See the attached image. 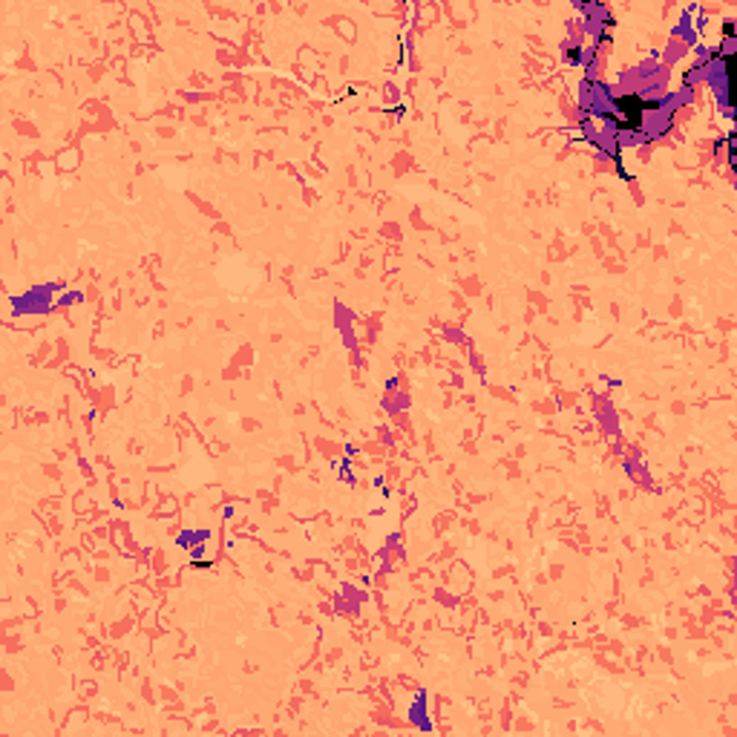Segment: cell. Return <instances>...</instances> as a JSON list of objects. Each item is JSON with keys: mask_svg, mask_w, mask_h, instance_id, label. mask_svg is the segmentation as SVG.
Returning a JSON list of instances; mask_svg holds the SVG:
<instances>
[{"mask_svg": "<svg viewBox=\"0 0 737 737\" xmlns=\"http://www.w3.org/2000/svg\"><path fill=\"white\" fill-rule=\"evenodd\" d=\"M657 104L654 101L642 98L640 93H623L614 98V110H611V119L616 121L619 130L625 133H633V130H642L645 127V119L648 112H654Z\"/></svg>", "mask_w": 737, "mask_h": 737, "instance_id": "obj_1", "label": "cell"}, {"mask_svg": "<svg viewBox=\"0 0 737 737\" xmlns=\"http://www.w3.org/2000/svg\"><path fill=\"white\" fill-rule=\"evenodd\" d=\"M723 35H726V38H732V35H734V23H732V21H726V23H723Z\"/></svg>", "mask_w": 737, "mask_h": 737, "instance_id": "obj_2", "label": "cell"}]
</instances>
